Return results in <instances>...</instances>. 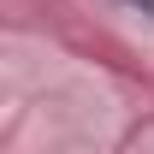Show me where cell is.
Returning <instances> with one entry per match:
<instances>
[{
	"mask_svg": "<svg viewBox=\"0 0 154 154\" xmlns=\"http://www.w3.org/2000/svg\"><path fill=\"white\" fill-rule=\"evenodd\" d=\"M136 6H148V12H154V0H136Z\"/></svg>",
	"mask_w": 154,
	"mask_h": 154,
	"instance_id": "cell-1",
	"label": "cell"
}]
</instances>
